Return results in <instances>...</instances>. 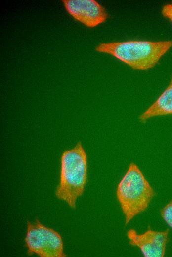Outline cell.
Here are the masks:
<instances>
[{"instance_id":"6da1fadb","label":"cell","mask_w":172,"mask_h":257,"mask_svg":"<svg viewBox=\"0 0 172 257\" xmlns=\"http://www.w3.org/2000/svg\"><path fill=\"white\" fill-rule=\"evenodd\" d=\"M172 47V40H130L102 43L95 50L109 54L130 68L147 70L153 68Z\"/></svg>"},{"instance_id":"7a4b0ae2","label":"cell","mask_w":172,"mask_h":257,"mask_svg":"<svg viewBox=\"0 0 172 257\" xmlns=\"http://www.w3.org/2000/svg\"><path fill=\"white\" fill-rule=\"evenodd\" d=\"M88 159L81 142L64 151L60 157L59 181L55 194L71 208L84 193L87 182Z\"/></svg>"},{"instance_id":"3957f363","label":"cell","mask_w":172,"mask_h":257,"mask_svg":"<svg viewBox=\"0 0 172 257\" xmlns=\"http://www.w3.org/2000/svg\"><path fill=\"white\" fill-rule=\"evenodd\" d=\"M116 195L127 225L147 209L155 193L138 166L131 162L117 185Z\"/></svg>"},{"instance_id":"277c9868","label":"cell","mask_w":172,"mask_h":257,"mask_svg":"<svg viewBox=\"0 0 172 257\" xmlns=\"http://www.w3.org/2000/svg\"><path fill=\"white\" fill-rule=\"evenodd\" d=\"M24 242L29 255L35 254L40 257L67 256L61 235L38 219L34 222H27Z\"/></svg>"},{"instance_id":"5b68a950","label":"cell","mask_w":172,"mask_h":257,"mask_svg":"<svg viewBox=\"0 0 172 257\" xmlns=\"http://www.w3.org/2000/svg\"><path fill=\"white\" fill-rule=\"evenodd\" d=\"M62 2L75 20L88 28L97 27L109 17L106 9L95 0H62Z\"/></svg>"},{"instance_id":"8992f818","label":"cell","mask_w":172,"mask_h":257,"mask_svg":"<svg viewBox=\"0 0 172 257\" xmlns=\"http://www.w3.org/2000/svg\"><path fill=\"white\" fill-rule=\"evenodd\" d=\"M129 244L139 249L145 257L164 256L169 239V230L157 231L148 229L142 233L130 229L127 232Z\"/></svg>"},{"instance_id":"52a82bcc","label":"cell","mask_w":172,"mask_h":257,"mask_svg":"<svg viewBox=\"0 0 172 257\" xmlns=\"http://www.w3.org/2000/svg\"><path fill=\"white\" fill-rule=\"evenodd\" d=\"M172 115V75L169 83L155 101L139 116L142 123L154 117Z\"/></svg>"},{"instance_id":"ba28073f","label":"cell","mask_w":172,"mask_h":257,"mask_svg":"<svg viewBox=\"0 0 172 257\" xmlns=\"http://www.w3.org/2000/svg\"><path fill=\"white\" fill-rule=\"evenodd\" d=\"M161 215L166 223L172 229V200L162 209Z\"/></svg>"},{"instance_id":"9c48e42d","label":"cell","mask_w":172,"mask_h":257,"mask_svg":"<svg viewBox=\"0 0 172 257\" xmlns=\"http://www.w3.org/2000/svg\"><path fill=\"white\" fill-rule=\"evenodd\" d=\"M162 14L164 17L170 20L172 24V3L164 5L162 8Z\"/></svg>"}]
</instances>
